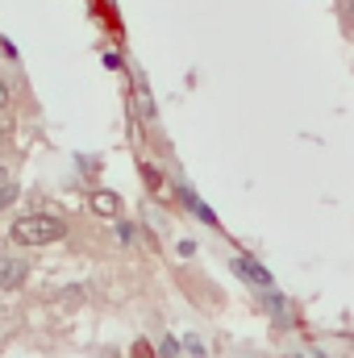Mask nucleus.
<instances>
[{"mask_svg": "<svg viewBox=\"0 0 354 358\" xmlns=\"http://www.w3.org/2000/svg\"><path fill=\"white\" fill-rule=\"evenodd\" d=\"M159 355H163V358H176V355H179V346H176V342H171V338H167V342H163V350H159Z\"/></svg>", "mask_w": 354, "mask_h": 358, "instance_id": "nucleus-10", "label": "nucleus"}, {"mask_svg": "<svg viewBox=\"0 0 354 358\" xmlns=\"http://www.w3.org/2000/svg\"><path fill=\"white\" fill-rule=\"evenodd\" d=\"M134 100H138V117H142V121H150V117H155V100H150V92H146V84H138V92H134Z\"/></svg>", "mask_w": 354, "mask_h": 358, "instance_id": "nucleus-6", "label": "nucleus"}, {"mask_svg": "<svg viewBox=\"0 0 354 358\" xmlns=\"http://www.w3.org/2000/svg\"><path fill=\"white\" fill-rule=\"evenodd\" d=\"M179 196H183V200L192 204V213H196V217H200L204 225H217V217H213V208H208V204H200V200H196V196H192L187 187H179Z\"/></svg>", "mask_w": 354, "mask_h": 358, "instance_id": "nucleus-5", "label": "nucleus"}, {"mask_svg": "<svg viewBox=\"0 0 354 358\" xmlns=\"http://www.w3.org/2000/svg\"><path fill=\"white\" fill-rule=\"evenodd\" d=\"M25 283V263L17 255H0V287H21Z\"/></svg>", "mask_w": 354, "mask_h": 358, "instance_id": "nucleus-3", "label": "nucleus"}, {"mask_svg": "<svg viewBox=\"0 0 354 358\" xmlns=\"http://www.w3.org/2000/svg\"><path fill=\"white\" fill-rule=\"evenodd\" d=\"M338 13H342V25L354 29V0H338Z\"/></svg>", "mask_w": 354, "mask_h": 358, "instance_id": "nucleus-7", "label": "nucleus"}, {"mask_svg": "<svg viewBox=\"0 0 354 358\" xmlns=\"http://www.w3.org/2000/svg\"><path fill=\"white\" fill-rule=\"evenodd\" d=\"M134 358H150V342H138L134 346Z\"/></svg>", "mask_w": 354, "mask_h": 358, "instance_id": "nucleus-11", "label": "nucleus"}, {"mask_svg": "<svg viewBox=\"0 0 354 358\" xmlns=\"http://www.w3.org/2000/svg\"><path fill=\"white\" fill-rule=\"evenodd\" d=\"M234 271H238L246 283H255V287H271V283H275V279H271V271L259 267L255 259H234Z\"/></svg>", "mask_w": 354, "mask_h": 358, "instance_id": "nucleus-4", "label": "nucleus"}, {"mask_svg": "<svg viewBox=\"0 0 354 358\" xmlns=\"http://www.w3.org/2000/svg\"><path fill=\"white\" fill-rule=\"evenodd\" d=\"M8 104H13V88H8V80L0 76V113H4Z\"/></svg>", "mask_w": 354, "mask_h": 358, "instance_id": "nucleus-9", "label": "nucleus"}, {"mask_svg": "<svg viewBox=\"0 0 354 358\" xmlns=\"http://www.w3.org/2000/svg\"><path fill=\"white\" fill-rule=\"evenodd\" d=\"M13 200H17V187H13V183H0V213H4Z\"/></svg>", "mask_w": 354, "mask_h": 358, "instance_id": "nucleus-8", "label": "nucleus"}, {"mask_svg": "<svg viewBox=\"0 0 354 358\" xmlns=\"http://www.w3.org/2000/svg\"><path fill=\"white\" fill-rule=\"evenodd\" d=\"M63 234H67V225H63L59 217H50V213H25V217H17L13 229H8V238H13L17 246H50V242H59Z\"/></svg>", "mask_w": 354, "mask_h": 358, "instance_id": "nucleus-1", "label": "nucleus"}, {"mask_svg": "<svg viewBox=\"0 0 354 358\" xmlns=\"http://www.w3.org/2000/svg\"><path fill=\"white\" fill-rule=\"evenodd\" d=\"M88 204H92V213L104 217V221H117V217H121V196H117V192H104V187H100V192L88 196Z\"/></svg>", "mask_w": 354, "mask_h": 358, "instance_id": "nucleus-2", "label": "nucleus"}]
</instances>
